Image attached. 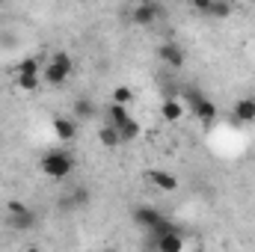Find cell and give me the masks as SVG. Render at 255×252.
I'll list each match as a JSON object with an SVG mask.
<instances>
[{"label": "cell", "instance_id": "cell-15", "mask_svg": "<svg viewBox=\"0 0 255 252\" xmlns=\"http://www.w3.org/2000/svg\"><path fill=\"white\" fill-rule=\"evenodd\" d=\"M98 142L104 148H116V145H122V136H119V130L113 125H101L98 127Z\"/></svg>", "mask_w": 255, "mask_h": 252}, {"label": "cell", "instance_id": "cell-6", "mask_svg": "<svg viewBox=\"0 0 255 252\" xmlns=\"http://www.w3.org/2000/svg\"><path fill=\"white\" fill-rule=\"evenodd\" d=\"M163 15H166V9H163L160 3L145 0V3H136V6L130 9V24H136V27H148V24L160 21Z\"/></svg>", "mask_w": 255, "mask_h": 252}, {"label": "cell", "instance_id": "cell-9", "mask_svg": "<svg viewBox=\"0 0 255 252\" xmlns=\"http://www.w3.org/2000/svg\"><path fill=\"white\" fill-rule=\"evenodd\" d=\"M232 119L241 125H255V101L253 98H238L232 107Z\"/></svg>", "mask_w": 255, "mask_h": 252}, {"label": "cell", "instance_id": "cell-3", "mask_svg": "<svg viewBox=\"0 0 255 252\" xmlns=\"http://www.w3.org/2000/svg\"><path fill=\"white\" fill-rule=\"evenodd\" d=\"M71 74H74V63H71V57H68L65 51H57V54L51 57V63L42 68V77H45V83H51V86H63Z\"/></svg>", "mask_w": 255, "mask_h": 252}, {"label": "cell", "instance_id": "cell-18", "mask_svg": "<svg viewBox=\"0 0 255 252\" xmlns=\"http://www.w3.org/2000/svg\"><path fill=\"white\" fill-rule=\"evenodd\" d=\"M130 101H133V89H130V86H116V89H113V104L130 107Z\"/></svg>", "mask_w": 255, "mask_h": 252}, {"label": "cell", "instance_id": "cell-2", "mask_svg": "<svg viewBox=\"0 0 255 252\" xmlns=\"http://www.w3.org/2000/svg\"><path fill=\"white\" fill-rule=\"evenodd\" d=\"M6 223H9L15 232H30V229H36L39 217H36V211H33L30 205L12 199V202H6Z\"/></svg>", "mask_w": 255, "mask_h": 252}, {"label": "cell", "instance_id": "cell-12", "mask_svg": "<svg viewBox=\"0 0 255 252\" xmlns=\"http://www.w3.org/2000/svg\"><path fill=\"white\" fill-rule=\"evenodd\" d=\"M145 181H151L154 187L163 190V193L178 190V178H175V175H169V172H163V169H151V172H145Z\"/></svg>", "mask_w": 255, "mask_h": 252}, {"label": "cell", "instance_id": "cell-7", "mask_svg": "<svg viewBox=\"0 0 255 252\" xmlns=\"http://www.w3.org/2000/svg\"><path fill=\"white\" fill-rule=\"evenodd\" d=\"M157 60H160L163 65H169L172 71L184 68V63H187V57H184V48H181L178 42H163V45L157 48Z\"/></svg>", "mask_w": 255, "mask_h": 252}, {"label": "cell", "instance_id": "cell-24", "mask_svg": "<svg viewBox=\"0 0 255 252\" xmlns=\"http://www.w3.org/2000/svg\"><path fill=\"white\" fill-rule=\"evenodd\" d=\"M253 101H255V95H253Z\"/></svg>", "mask_w": 255, "mask_h": 252}, {"label": "cell", "instance_id": "cell-4", "mask_svg": "<svg viewBox=\"0 0 255 252\" xmlns=\"http://www.w3.org/2000/svg\"><path fill=\"white\" fill-rule=\"evenodd\" d=\"M107 125H113L119 130V136H122V142H133L136 136H139V125H136V119H130V113H128V107H119V104H110V110H107Z\"/></svg>", "mask_w": 255, "mask_h": 252}, {"label": "cell", "instance_id": "cell-23", "mask_svg": "<svg viewBox=\"0 0 255 252\" xmlns=\"http://www.w3.org/2000/svg\"><path fill=\"white\" fill-rule=\"evenodd\" d=\"M104 252H110V250H104Z\"/></svg>", "mask_w": 255, "mask_h": 252}, {"label": "cell", "instance_id": "cell-16", "mask_svg": "<svg viewBox=\"0 0 255 252\" xmlns=\"http://www.w3.org/2000/svg\"><path fill=\"white\" fill-rule=\"evenodd\" d=\"M232 12H235V6H232V3H223V0H211V6H208L205 18H214V21H226Z\"/></svg>", "mask_w": 255, "mask_h": 252}, {"label": "cell", "instance_id": "cell-11", "mask_svg": "<svg viewBox=\"0 0 255 252\" xmlns=\"http://www.w3.org/2000/svg\"><path fill=\"white\" fill-rule=\"evenodd\" d=\"M71 113H74V116H71L74 122H77V119H80V122H92V119L98 116V107H95V101H92L89 95H80V98L74 101Z\"/></svg>", "mask_w": 255, "mask_h": 252}, {"label": "cell", "instance_id": "cell-21", "mask_svg": "<svg viewBox=\"0 0 255 252\" xmlns=\"http://www.w3.org/2000/svg\"><path fill=\"white\" fill-rule=\"evenodd\" d=\"M208 6H211V0H193V12H196V15H205Z\"/></svg>", "mask_w": 255, "mask_h": 252}, {"label": "cell", "instance_id": "cell-10", "mask_svg": "<svg viewBox=\"0 0 255 252\" xmlns=\"http://www.w3.org/2000/svg\"><path fill=\"white\" fill-rule=\"evenodd\" d=\"M51 127H54V133H57L60 142H71V139L77 136V122H74L71 116H54Z\"/></svg>", "mask_w": 255, "mask_h": 252}, {"label": "cell", "instance_id": "cell-13", "mask_svg": "<svg viewBox=\"0 0 255 252\" xmlns=\"http://www.w3.org/2000/svg\"><path fill=\"white\" fill-rule=\"evenodd\" d=\"M160 116H163L166 122H178V119H184V104H181L178 98H166V101L160 104Z\"/></svg>", "mask_w": 255, "mask_h": 252}, {"label": "cell", "instance_id": "cell-8", "mask_svg": "<svg viewBox=\"0 0 255 252\" xmlns=\"http://www.w3.org/2000/svg\"><path fill=\"white\" fill-rule=\"evenodd\" d=\"M163 217H166V214H160V211H157V208H151V205H139V208H133V211H130V220H133L139 229H145V232H151Z\"/></svg>", "mask_w": 255, "mask_h": 252}, {"label": "cell", "instance_id": "cell-17", "mask_svg": "<svg viewBox=\"0 0 255 252\" xmlns=\"http://www.w3.org/2000/svg\"><path fill=\"white\" fill-rule=\"evenodd\" d=\"M89 199H92L89 187H74V190H71V196L65 199L63 205H65V208H86V205H89Z\"/></svg>", "mask_w": 255, "mask_h": 252}, {"label": "cell", "instance_id": "cell-14", "mask_svg": "<svg viewBox=\"0 0 255 252\" xmlns=\"http://www.w3.org/2000/svg\"><path fill=\"white\" fill-rule=\"evenodd\" d=\"M157 252H184V232H172V235L160 238Z\"/></svg>", "mask_w": 255, "mask_h": 252}, {"label": "cell", "instance_id": "cell-1", "mask_svg": "<svg viewBox=\"0 0 255 252\" xmlns=\"http://www.w3.org/2000/svg\"><path fill=\"white\" fill-rule=\"evenodd\" d=\"M39 169H42L48 178L63 181V178H68V175L74 172V157H71L68 151H63V148H51V151H45V154H42Z\"/></svg>", "mask_w": 255, "mask_h": 252}, {"label": "cell", "instance_id": "cell-5", "mask_svg": "<svg viewBox=\"0 0 255 252\" xmlns=\"http://www.w3.org/2000/svg\"><path fill=\"white\" fill-rule=\"evenodd\" d=\"M184 98L190 101V110L199 122H205V125L217 122V104H214L211 98H205L199 89H184Z\"/></svg>", "mask_w": 255, "mask_h": 252}, {"label": "cell", "instance_id": "cell-20", "mask_svg": "<svg viewBox=\"0 0 255 252\" xmlns=\"http://www.w3.org/2000/svg\"><path fill=\"white\" fill-rule=\"evenodd\" d=\"M18 74H42V65H39V60H33V57H27L24 63L18 65Z\"/></svg>", "mask_w": 255, "mask_h": 252}, {"label": "cell", "instance_id": "cell-22", "mask_svg": "<svg viewBox=\"0 0 255 252\" xmlns=\"http://www.w3.org/2000/svg\"><path fill=\"white\" fill-rule=\"evenodd\" d=\"M24 252H42V250H39V247H27Z\"/></svg>", "mask_w": 255, "mask_h": 252}, {"label": "cell", "instance_id": "cell-19", "mask_svg": "<svg viewBox=\"0 0 255 252\" xmlns=\"http://www.w3.org/2000/svg\"><path fill=\"white\" fill-rule=\"evenodd\" d=\"M18 89H24V92H36L39 89V74H18Z\"/></svg>", "mask_w": 255, "mask_h": 252}]
</instances>
